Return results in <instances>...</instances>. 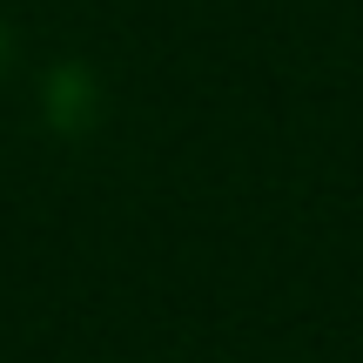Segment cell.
Returning a JSON list of instances; mask_svg holds the SVG:
<instances>
[]
</instances>
